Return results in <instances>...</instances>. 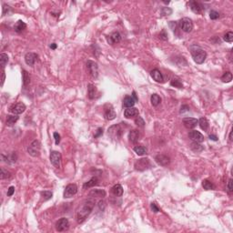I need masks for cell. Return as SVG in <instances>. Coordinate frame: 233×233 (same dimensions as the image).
<instances>
[{"instance_id":"7c38bea8","label":"cell","mask_w":233,"mask_h":233,"mask_svg":"<svg viewBox=\"0 0 233 233\" xmlns=\"http://www.w3.org/2000/svg\"><path fill=\"white\" fill-rule=\"evenodd\" d=\"M199 123V120L197 118H183V125L185 126V127L189 129H194L195 127H197Z\"/></svg>"},{"instance_id":"f35d334b","label":"cell","mask_w":233,"mask_h":233,"mask_svg":"<svg viewBox=\"0 0 233 233\" xmlns=\"http://www.w3.org/2000/svg\"><path fill=\"white\" fill-rule=\"evenodd\" d=\"M135 123H136V125L139 126V127H143L145 126V121L141 117H138L136 119H135Z\"/></svg>"},{"instance_id":"e0dca14e","label":"cell","mask_w":233,"mask_h":233,"mask_svg":"<svg viewBox=\"0 0 233 233\" xmlns=\"http://www.w3.org/2000/svg\"><path fill=\"white\" fill-rule=\"evenodd\" d=\"M124 116L127 118H131L133 117L139 116V109L136 108H127L125 111H124Z\"/></svg>"},{"instance_id":"d590c367","label":"cell","mask_w":233,"mask_h":233,"mask_svg":"<svg viewBox=\"0 0 233 233\" xmlns=\"http://www.w3.org/2000/svg\"><path fill=\"white\" fill-rule=\"evenodd\" d=\"M221 80H222V82H224V83H229V82H230L232 80L231 72H230V71L225 72L223 74V76L221 77Z\"/></svg>"},{"instance_id":"9c48e42d","label":"cell","mask_w":233,"mask_h":233,"mask_svg":"<svg viewBox=\"0 0 233 233\" xmlns=\"http://www.w3.org/2000/svg\"><path fill=\"white\" fill-rule=\"evenodd\" d=\"M50 162L54 167L58 169L60 167V163H61V154H60V152L56 151V150H54V151H51V153H50Z\"/></svg>"},{"instance_id":"ba28073f","label":"cell","mask_w":233,"mask_h":233,"mask_svg":"<svg viewBox=\"0 0 233 233\" xmlns=\"http://www.w3.org/2000/svg\"><path fill=\"white\" fill-rule=\"evenodd\" d=\"M26 110V105L22 102H18L16 104H13L9 108V111L14 115H20Z\"/></svg>"},{"instance_id":"f5cc1de1","label":"cell","mask_w":233,"mask_h":233,"mask_svg":"<svg viewBox=\"0 0 233 233\" xmlns=\"http://www.w3.org/2000/svg\"><path fill=\"white\" fill-rule=\"evenodd\" d=\"M169 27H170L172 30H175V29H176V27H177V23H176V22H174V21H170V22H169Z\"/></svg>"},{"instance_id":"f546056e","label":"cell","mask_w":233,"mask_h":233,"mask_svg":"<svg viewBox=\"0 0 233 233\" xmlns=\"http://www.w3.org/2000/svg\"><path fill=\"white\" fill-rule=\"evenodd\" d=\"M202 187L204 188V190H212L215 189V186L213 185V183L211 181H209V179H204L202 181Z\"/></svg>"},{"instance_id":"ee69618b","label":"cell","mask_w":233,"mask_h":233,"mask_svg":"<svg viewBox=\"0 0 233 233\" xmlns=\"http://www.w3.org/2000/svg\"><path fill=\"white\" fill-rule=\"evenodd\" d=\"M160 37L162 39V40H168V34L166 32V30H162L160 34Z\"/></svg>"},{"instance_id":"680465c9","label":"cell","mask_w":233,"mask_h":233,"mask_svg":"<svg viewBox=\"0 0 233 233\" xmlns=\"http://www.w3.org/2000/svg\"><path fill=\"white\" fill-rule=\"evenodd\" d=\"M230 140L232 141V132H230Z\"/></svg>"},{"instance_id":"4316f807","label":"cell","mask_w":233,"mask_h":233,"mask_svg":"<svg viewBox=\"0 0 233 233\" xmlns=\"http://www.w3.org/2000/svg\"><path fill=\"white\" fill-rule=\"evenodd\" d=\"M90 196L93 197H99V198H104L106 196V191L103 190H93L89 193Z\"/></svg>"},{"instance_id":"7dc6e473","label":"cell","mask_w":233,"mask_h":233,"mask_svg":"<svg viewBox=\"0 0 233 233\" xmlns=\"http://www.w3.org/2000/svg\"><path fill=\"white\" fill-rule=\"evenodd\" d=\"M150 207H151V209H152V211H153L154 213H157V212H159V211H160V209L157 207L156 203H151Z\"/></svg>"},{"instance_id":"d6986e66","label":"cell","mask_w":233,"mask_h":233,"mask_svg":"<svg viewBox=\"0 0 233 233\" xmlns=\"http://www.w3.org/2000/svg\"><path fill=\"white\" fill-rule=\"evenodd\" d=\"M120 40H121V36L118 32H114L112 33L108 37V42L111 45L113 44H116V43H118Z\"/></svg>"},{"instance_id":"ffe728a7","label":"cell","mask_w":233,"mask_h":233,"mask_svg":"<svg viewBox=\"0 0 233 233\" xmlns=\"http://www.w3.org/2000/svg\"><path fill=\"white\" fill-rule=\"evenodd\" d=\"M150 76H151V78L156 82H159V83L163 82V76L159 69H153L151 72H150Z\"/></svg>"},{"instance_id":"836d02e7","label":"cell","mask_w":233,"mask_h":233,"mask_svg":"<svg viewBox=\"0 0 233 233\" xmlns=\"http://www.w3.org/2000/svg\"><path fill=\"white\" fill-rule=\"evenodd\" d=\"M18 120V117L17 115L14 116H7L6 118V125L7 126H13L15 123Z\"/></svg>"},{"instance_id":"7402d4cb","label":"cell","mask_w":233,"mask_h":233,"mask_svg":"<svg viewBox=\"0 0 233 233\" xmlns=\"http://www.w3.org/2000/svg\"><path fill=\"white\" fill-rule=\"evenodd\" d=\"M97 87L94 85H92V84H89L87 86V97H88V99H94L95 97H97Z\"/></svg>"},{"instance_id":"83f0119b","label":"cell","mask_w":233,"mask_h":233,"mask_svg":"<svg viewBox=\"0 0 233 233\" xmlns=\"http://www.w3.org/2000/svg\"><path fill=\"white\" fill-rule=\"evenodd\" d=\"M150 101H151L152 106L157 107V106H159V105L160 104L161 99L157 94H153V95H151V97H150Z\"/></svg>"},{"instance_id":"11a10c76","label":"cell","mask_w":233,"mask_h":233,"mask_svg":"<svg viewBox=\"0 0 233 233\" xmlns=\"http://www.w3.org/2000/svg\"><path fill=\"white\" fill-rule=\"evenodd\" d=\"M209 139L214 140V141H217V140H218V138L215 136V135H209Z\"/></svg>"},{"instance_id":"484cf974","label":"cell","mask_w":233,"mask_h":233,"mask_svg":"<svg viewBox=\"0 0 233 233\" xmlns=\"http://www.w3.org/2000/svg\"><path fill=\"white\" fill-rule=\"evenodd\" d=\"M97 181H99V180H97V177H93L91 179L88 180L87 182L84 183V185H83V189H84V190H87V189H89V188H92V187L96 186V185L97 184Z\"/></svg>"},{"instance_id":"7a4b0ae2","label":"cell","mask_w":233,"mask_h":233,"mask_svg":"<svg viewBox=\"0 0 233 233\" xmlns=\"http://www.w3.org/2000/svg\"><path fill=\"white\" fill-rule=\"evenodd\" d=\"M190 51L194 61L197 64H203L205 62L207 57V53L205 50H203L197 45H193L190 47Z\"/></svg>"},{"instance_id":"e575fe53","label":"cell","mask_w":233,"mask_h":233,"mask_svg":"<svg viewBox=\"0 0 233 233\" xmlns=\"http://www.w3.org/2000/svg\"><path fill=\"white\" fill-rule=\"evenodd\" d=\"M7 62H8V56L5 53H2L0 55V65H1L2 69H4V67L6 66Z\"/></svg>"},{"instance_id":"6da1fadb","label":"cell","mask_w":233,"mask_h":233,"mask_svg":"<svg viewBox=\"0 0 233 233\" xmlns=\"http://www.w3.org/2000/svg\"><path fill=\"white\" fill-rule=\"evenodd\" d=\"M94 207H95V201L94 200L87 199V200L84 201L83 203L78 207V209L77 210V216H76L77 221L78 223L83 222L87 218V216L91 213Z\"/></svg>"},{"instance_id":"4fadbf2b","label":"cell","mask_w":233,"mask_h":233,"mask_svg":"<svg viewBox=\"0 0 233 233\" xmlns=\"http://www.w3.org/2000/svg\"><path fill=\"white\" fill-rule=\"evenodd\" d=\"M189 138L191 140H193L194 142H199V143H200V142H202L204 140V136L199 131H197V130L190 131Z\"/></svg>"},{"instance_id":"6f0895ef","label":"cell","mask_w":233,"mask_h":233,"mask_svg":"<svg viewBox=\"0 0 233 233\" xmlns=\"http://www.w3.org/2000/svg\"><path fill=\"white\" fill-rule=\"evenodd\" d=\"M50 48H51V49H56V48H57V45H56L55 43L51 44V45H50Z\"/></svg>"},{"instance_id":"db71d44e","label":"cell","mask_w":233,"mask_h":233,"mask_svg":"<svg viewBox=\"0 0 233 233\" xmlns=\"http://www.w3.org/2000/svg\"><path fill=\"white\" fill-rule=\"evenodd\" d=\"M5 78H6V75H5L4 69H2V80H1V86H3V85H4V81H5Z\"/></svg>"},{"instance_id":"cb8c5ba5","label":"cell","mask_w":233,"mask_h":233,"mask_svg":"<svg viewBox=\"0 0 233 233\" xmlns=\"http://www.w3.org/2000/svg\"><path fill=\"white\" fill-rule=\"evenodd\" d=\"M112 193L117 197H121L123 195V188L120 184H116L112 188Z\"/></svg>"},{"instance_id":"f907efd6","label":"cell","mask_w":233,"mask_h":233,"mask_svg":"<svg viewBox=\"0 0 233 233\" xmlns=\"http://www.w3.org/2000/svg\"><path fill=\"white\" fill-rule=\"evenodd\" d=\"M99 207L100 209L104 210L105 207H106V202H105L104 200H100V201L99 202Z\"/></svg>"},{"instance_id":"1f68e13d","label":"cell","mask_w":233,"mask_h":233,"mask_svg":"<svg viewBox=\"0 0 233 233\" xmlns=\"http://www.w3.org/2000/svg\"><path fill=\"white\" fill-rule=\"evenodd\" d=\"M22 79H23V85L25 87L29 85V83H30V76H29V74L26 70L22 71Z\"/></svg>"},{"instance_id":"74e56055","label":"cell","mask_w":233,"mask_h":233,"mask_svg":"<svg viewBox=\"0 0 233 233\" xmlns=\"http://www.w3.org/2000/svg\"><path fill=\"white\" fill-rule=\"evenodd\" d=\"M52 196H53V193H52L51 191L46 190V191L41 192V197L43 198L44 200H48V199H50L52 198Z\"/></svg>"},{"instance_id":"2e32d148","label":"cell","mask_w":233,"mask_h":233,"mask_svg":"<svg viewBox=\"0 0 233 233\" xmlns=\"http://www.w3.org/2000/svg\"><path fill=\"white\" fill-rule=\"evenodd\" d=\"M36 58H37V55L36 53H33V52H28V53H27L26 56H25V61H26V63L28 66H33L34 64L36 61Z\"/></svg>"},{"instance_id":"8d00e7d4","label":"cell","mask_w":233,"mask_h":233,"mask_svg":"<svg viewBox=\"0 0 233 233\" xmlns=\"http://www.w3.org/2000/svg\"><path fill=\"white\" fill-rule=\"evenodd\" d=\"M170 85L172 87H178V88H182L183 87V85L182 83L180 82L179 79H177V78H173L170 82Z\"/></svg>"},{"instance_id":"30bf717a","label":"cell","mask_w":233,"mask_h":233,"mask_svg":"<svg viewBox=\"0 0 233 233\" xmlns=\"http://www.w3.org/2000/svg\"><path fill=\"white\" fill-rule=\"evenodd\" d=\"M78 192V187L76 184H69L65 189L64 191V198L69 199L72 198L74 195H76Z\"/></svg>"},{"instance_id":"5bb4252c","label":"cell","mask_w":233,"mask_h":233,"mask_svg":"<svg viewBox=\"0 0 233 233\" xmlns=\"http://www.w3.org/2000/svg\"><path fill=\"white\" fill-rule=\"evenodd\" d=\"M155 160L156 162L160 165V166H168V165L169 164L170 162V159L166 156V155H164V154H159V155H157L156 157H155Z\"/></svg>"},{"instance_id":"ac0fdd59","label":"cell","mask_w":233,"mask_h":233,"mask_svg":"<svg viewBox=\"0 0 233 233\" xmlns=\"http://www.w3.org/2000/svg\"><path fill=\"white\" fill-rule=\"evenodd\" d=\"M190 7L191 11L195 14H201V12H202V6L197 1H190Z\"/></svg>"},{"instance_id":"52a82bcc","label":"cell","mask_w":233,"mask_h":233,"mask_svg":"<svg viewBox=\"0 0 233 233\" xmlns=\"http://www.w3.org/2000/svg\"><path fill=\"white\" fill-rule=\"evenodd\" d=\"M69 229V221L66 218H61L56 223V230L59 232L66 231Z\"/></svg>"},{"instance_id":"d6a6232c","label":"cell","mask_w":233,"mask_h":233,"mask_svg":"<svg viewBox=\"0 0 233 233\" xmlns=\"http://www.w3.org/2000/svg\"><path fill=\"white\" fill-rule=\"evenodd\" d=\"M134 151L136 152L139 156H143L147 153V148L143 146H136L134 148Z\"/></svg>"},{"instance_id":"277c9868","label":"cell","mask_w":233,"mask_h":233,"mask_svg":"<svg viewBox=\"0 0 233 233\" xmlns=\"http://www.w3.org/2000/svg\"><path fill=\"white\" fill-rule=\"evenodd\" d=\"M179 27L182 31L186 32V33H190L192 31L193 29V23L192 20L190 19L189 17H184L180 20L179 22Z\"/></svg>"},{"instance_id":"9a60e30c","label":"cell","mask_w":233,"mask_h":233,"mask_svg":"<svg viewBox=\"0 0 233 233\" xmlns=\"http://www.w3.org/2000/svg\"><path fill=\"white\" fill-rule=\"evenodd\" d=\"M121 133H122V130L118 125L112 126L108 129V135H110V136L113 137L114 139H118L121 137Z\"/></svg>"},{"instance_id":"60d3db41","label":"cell","mask_w":233,"mask_h":233,"mask_svg":"<svg viewBox=\"0 0 233 233\" xmlns=\"http://www.w3.org/2000/svg\"><path fill=\"white\" fill-rule=\"evenodd\" d=\"M172 14V9L169 7H163L161 9V15L162 16H169Z\"/></svg>"},{"instance_id":"7bdbcfd3","label":"cell","mask_w":233,"mask_h":233,"mask_svg":"<svg viewBox=\"0 0 233 233\" xmlns=\"http://www.w3.org/2000/svg\"><path fill=\"white\" fill-rule=\"evenodd\" d=\"M209 17L211 18L212 20H216V19H218L220 17V14L218 13L217 11H215V10H211L209 12Z\"/></svg>"},{"instance_id":"b9f144b4","label":"cell","mask_w":233,"mask_h":233,"mask_svg":"<svg viewBox=\"0 0 233 233\" xmlns=\"http://www.w3.org/2000/svg\"><path fill=\"white\" fill-rule=\"evenodd\" d=\"M10 172L9 171H7V170H5L4 169H1V176H0V178H1V179H5V178H10Z\"/></svg>"},{"instance_id":"ab89813d","label":"cell","mask_w":233,"mask_h":233,"mask_svg":"<svg viewBox=\"0 0 233 233\" xmlns=\"http://www.w3.org/2000/svg\"><path fill=\"white\" fill-rule=\"evenodd\" d=\"M223 39H224V41L229 42V43L232 42L233 41V33L232 32H228L226 35L224 36Z\"/></svg>"},{"instance_id":"816d5d0a","label":"cell","mask_w":233,"mask_h":233,"mask_svg":"<svg viewBox=\"0 0 233 233\" xmlns=\"http://www.w3.org/2000/svg\"><path fill=\"white\" fill-rule=\"evenodd\" d=\"M228 189H229V191H230V192H232V191H233V188H232V178H230V179H229V182H228Z\"/></svg>"},{"instance_id":"5b68a950","label":"cell","mask_w":233,"mask_h":233,"mask_svg":"<svg viewBox=\"0 0 233 233\" xmlns=\"http://www.w3.org/2000/svg\"><path fill=\"white\" fill-rule=\"evenodd\" d=\"M150 166H151V164H150L149 160L146 159V157H142L140 160H138L135 163V169L139 171H144L149 169Z\"/></svg>"},{"instance_id":"44dd1931","label":"cell","mask_w":233,"mask_h":233,"mask_svg":"<svg viewBox=\"0 0 233 233\" xmlns=\"http://www.w3.org/2000/svg\"><path fill=\"white\" fill-rule=\"evenodd\" d=\"M139 139V131L137 129H132L129 133V139L131 143H136Z\"/></svg>"},{"instance_id":"8992f818","label":"cell","mask_w":233,"mask_h":233,"mask_svg":"<svg viewBox=\"0 0 233 233\" xmlns=\"http://www.w3.org/2000/svg\"><path fill=\"white\" fill-rule=\"evenodd\" d=\"M27 152L30 156L37 157L40 152V142L38 140H34L27 148Z\"/></svg>"},{"instance_id":"3957f363","label":"cell","mask_w":233,"mask_h":233,"mask_svg":"<svg viewBox=\"0 0 233 233\" xmlns=\"http://www.w3.org/2000/svg\"><path fill=\"white\" fill-rule=\"evenodd\" d=\"M87 69L89 76L92 78H97L99 76V66H97V64L92 60H88L87 62Z\"/></svg>"},{"instance_id":"f6af8a7d","label":"cell","mask_w":233,"mask_h":233,"mask_svg":"<svg viewBox=\"0 0 233 233\" xmlns=\"http://www.w3.org/2000/svg\"><path fill=\"white\" fill-rule=\"evenodd\" d=\"M102 134H103V129H102V127H99V129H97V131H96V133L94 135V137L95 138H99V137L101 136Z\"/></svg>"},{"instance_id":"9f6ffc18","label":"cell","mask_w":233,"mask_h":233,"mask_svg":"<svg viewBox=\"0 0 233 233\" xmlns=\"http://www.w3.org/2000/svg\"><path fill=\"white\" fill-rule=\"evenodd\" d=\"M132 97H133V99L136 100V101H138V97H137V95H136V92L135 91H133V93H132Z\"/></svg>"},{"instance_id":"f1b7e54d","label":"cell","mask_w":233,"mask_h":233,"mask_svg":"<svg viewBox=\"0 0 233 233\" xmlns=\"http://www.w3.org/2000/svg\"><path fill=\"white\" fill-rule=\"evenodd\" d=\"M190 148H191V150H193L194 152H197V153L201 152L202 150L204 149L203 146H201L199 142H192V143L190 144Z\"/></svg>"},{"instance_id":"603a6c76","label":"cell","mask_w":233,"mask_h":233,"mask_svg":"<svg viewBox=\"0 0 233 233\" xmlns=\"http://www.w3.org/2000/svg\"><path fill=\"white\" fill-rule=\"evenodd\" d=\"M135 103H136V100L133 99L132 96L131 97L130 96H127L124 99V100H123V106L126 107L127 108H132L135 105Z\"/></svg>"},{"instance_id":"681fc988","label":"cell","mask_w":233,"mask_h":233,"mask_svg":"<svg viewBox=\"0 0 233 233\" xmlns=\"http://www.w3.org/2000/svg\"><path fill=\"white\" fill-rule=\"evenodd\" d=\"M188 111H190V108L188 107V106H186V105L182 106L181 108H180V113H181V114L185 113V112H188Z\"/></svg>"},{"instance_id":"d4e9b609","label":"cell","mask_w":233,"mask_h":233,"mask_svg":"<svg viewBox=\"0 0 233 233\" xmlns=\"http://www.w3.org/2000/svg\"><path fill=\"white\" fill-rule=\"evenodd\" d=\"M26 27H27L26 23H25V22L22 21V20H18V21L17 22V23H16V25L14 26L15 31L17 32V33H19V32H21V31H23V30H25Z\"/></svg>"},{"instance_id":"4dcf8cb0","label":"cell","mask_w":233,"mask_h":233,"mask_svg":"<svg viewBox=\"0 0 233 233\" xmlns=\"http://www.w3.org/2000/svg\"><path fill=\"white\" fill-rule=\"evenodd\" d=\"M198 124H199V127H200L201 129L207 130L209 129V121H208V119L206 118H199Z\"/></svg>"},{"instance_id":"8fae6325","label":"cell","mask_w":233,"mask_h":233,"mask_svg":"<svg viewBox=\"0 0 233 233\" xmlns=\"http://www.w3.org/2000/svg\"><path fill=\"white\" fill-rule=\"evenodd\" d=\"M105 112H104V117L107 120H113L116 118V112L111 105H106L104 108Z\"/></svg>"},{"instance_id":"bcb514c9","label":"cell","mask_w":233,"mask_h":233,"mask_svg":"<svg viewBox=\"0 0 233 233\" xmlns=\"http://www.w3.org/2000/svg\"><path fill=\"white\" fill-rule=\"evenodd\" d=\"M14 192H15V188H14L13 186L9 187V189L7 190V196H8V197H11L12 195L14 194Z\"/></svg>"},{"instance_id":"c3c4849f","label":"cell","mask_w":233,"mask_h":233,"mask_svg":"<svg viewBox=\"0 0 233 233\" xmlns=\"http://www.w3.org/2000/svg\"><path fill=\"white\" fill-rule=\"evenodd\" d=\"M54 138H55V142H56V144L58 145L59 144V142H60V135L57 132L54 133Z\"/></svg>"}]
</instances>
